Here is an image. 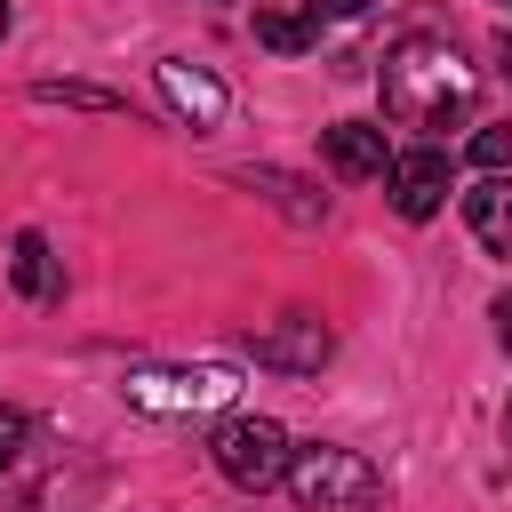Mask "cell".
Instances as JSON below:
<instances>
[{
    "label": "cell",
    "mask_w": 512,
    "mask_h": 512,
    "mask_svg": "<svg viewBox=\"0 0 512 512\" xmlns=\"http://www.w3.org/2000/svg\"><path fill=\"white\" fill-rule=\"evenodd\" d=\"M376 88H384V120H400V128H456V120H472V96H480V80H472V64L448 48V40H432V32H408V40H392L384 48V72H376Z\"/></svg>",
    "instance_id": "1"
},
{
    "label": "cell",
    "mask_w": 512,
    "mask_h": 512,
    "mask_svg": "<svg viewBox=\"0 0 512 512\" xmlns=\"http://www.w3.org/2000/svg\"><path fill=\"white\" fill-rule=\"evenodd\" d=\"M288 496L304 512H376L384 504V480L360 448H336V440H312L288 456Z\"/></svg>",
    "instance_id": "2"
},
{
    "label": "cell",
    "mask_w": 512,
    "mask_h": 512,
    "mask_svg": "<svg viewBox=\"0 0 512 512\" xmlns=\"http://www.w3.org/2000/svg\"><path fill=\"white\" fill-rule=\"evenodd\" d=\"M208 456H216V472L232 480V488H248V496H264L272 480H288V432L272 424V416H224L216 424V440H208Z\"/></svg>",
    "instance_id": "3"
},
{
    "label": "cell",
    "mask_w": 512,
    "mask_h": 512,
    "mask_svg": "<svg viewBox=\"0 0 512 512\" xmlns=\"http://www.w3.org/2000/svg\"><path fill=\"white\" fill-rule=\"evenodd\" d=\"M232 392H240V376L216 368V360H200V368H136L120 384V400L144 408V416H200V408H224Z\"/></svg>",
    "instance_id": "4"
},
{
    "label": "cell",
    "mask_w": 512,
    "mask_h": 512,
    "mask_svg": "<svg viewBox=\"0 0 512 512\" xmlns=\"http://www.w3.org/2000/svg\"><path fill=\"white\" fill-rule=\"evenodd\" d=\"M384 192H392V208H400L408 224L440 216V208H448V152H440V144L392 152V168H384Z\"/></svg>",
    "instance_id": "5"
},
{
    "label": "cell",
    "mask_w": 512,
    "mask_h": 512,
    "mask_svg": "<svg viewBox=\"0 0 512 512\" xmlns=\"http://www.w3.org/2000/svg\"><path fill=\"white\" fill-rule=\"evenodd\" d=\"M160 96L176 104V120H192L200 136L208 128H224V112H232V88L208 72V64H184V56H168L160 64Z\"/></svg>",
    "instance_id": "6"
},
{
    "label": "cell",
    "mask_w": 512,
    "mask_h": 512,
    "mask_svg": "<svg viewBox=\"0 0 512 512\" xmlns=\"http://www.w3.org/2000/svg\"><path fill=\"white\" fill-rule=\"evenodd\" d=\"M248 352H256V368H288V376H312V368L328 360V328H320L312 312H288V320H272L264 336H248Z\"/></svg>",
    "instance_id": "7"
},
{
    "label": "cell",
    "mask_w": 512,
    "mask_h": 512,
    "mask_svg": "<svg viewBox=\"0 0 512 512\" xmlns=\"http://www.w3.org/2000/svg\"><path fill=\"white\" fill-rule=\"evenodd\" d=\"M320 152H328L336 176H384V168H392L376 120H336V128H320Z\"/></svg>",
    "instance_id": "8"
},
{
    "label": "cell",
    "mask_w": 512,
    "mask_h": 512,
    "mask_svg": "<svg viewBox=\"0 0 512 512\" xmlns=\"http://www.w3.org/2000/svg\"><path fill=\"white\" fill-rule=\"evenodd\" d=\"M464 216L488 256H512V176H488L480 192H464Z\"/></svg>",
    "instance_id": "9"
},
{
    "label": "cell",
    "mask_w": 512,
    "mask_h": 512,
    "mask_svg": "<svg viewBox=\"0 0 512 512\" xmlns=\"http://www.w3.org/2000/svg\"><path fill=\"white\" fill-rule=\"evenodd\" d=\"M240 184H248V192H264V200H272L280 216H296V224H320V216H328V200H312L288 168H240Z\"/></svg>",
    "instance_id": "10"
},
{
    "label": "cell",
    "mask_w": 512,
    "mask_h": 512,
    "mask_svg": "<svg viewBox=\"0 0 512 512\" xmlns=\"http://www.w3.org/2000/svg\"><path fill=\"white\" fill-rule=\"evenodd\" d=\"M8 280H16V296H56V264H48V240H40V232H16Z\"/></svg>",
    "instance_id": "11"
},
{
    "label": "cell",
    "mask_w": 512,
    "mask_h": 512,
    "mask_svg": "<svg viewBox=\"0 0 512 512\" xmlns=\"http://www.w3.org/2000/svg\"><path fill=\"white\" fill-rule=\"evenodd\" d=\"M256 40H264V48H280V56H296V48H312V40H320V16H296V8H256Z\"/></svg>",
    "instance_id": "12"
},
{
    "label": "cell",
    "mask_w": 512,
    "mask_h": 512,
    "mask_svg": "<svg viewBox=\"0 0 512 512\" xmlns=\"http://www.w3.org/2000/svg\"><path fill=\"white\" fill-rule=\"evenodd\" d=\"M32 96H40V104H80V112H112V104H120L112 88H88V80H40Z\"/></svg>",
    "instance_id": "13"
},
{
    "label": "cell",
    "mask_w": 512,
    "mask_h": 512,
    "mask_svg": "<svg viewBox=\"0 0 512 512\" xmlns=\"http://www.w3.org/2000/svg\"><path fill=\"white\" fill-rule=\"evenodd\" d=\"M472 160H480L488 176H504V168H512V120H504V128H480V136H472Z\"/></svg>",
    "instance_id": "14"
},
{
    "label": "cell",
    "mask_w": 512,
    "mask_h": 512,
    "mask_svg": "<svg viewBox=\"0 0 512 512\" xmlns=\"http://www.w3.org/2000/svg\"><path fill=\"white\" fill-rule=\"evenodd\" d=\"M24 456V408H0V472Z\"/></svg>",
    "instance_id": "15"
},
{
    "label": "cell",
    "mask_w": 512,
    "mask_h": 512,
    "mask_svg": "<svg viewBox=\"0 0 512 512\" xmlns=\"http://www.w3.org/2000/svg\"><path fill=\"white\" fill-rule=\"evenodd\" d=\"M304 8H312V16H344V24L368 16V0H304Z\"/></svg>",
    "instance_id": "16"
},
{
    "label": "cell",
    "mask_w": 512,
    "mask_h": 512,
    "mask_svg": "<svg viewBox=\"0 0 512 512\" xmlns=\"http://www.w3.org/2000/svg\"><path fill=\"white\" fill-rule=\"evenodd\" d=\"M496 336H504V352H512V288L496 296Z\"/></svg>",
    "instance_id": "17"
},
{
    "label": "cell",
    "mask_w": 512,
    "mask_h": 512,
    "mask_svg": "<svg viewBox=\"0 0 512 512\" xmlns=\"http://www.w3.org/2000/svg\"><path fill=\"white\" fill-rule=\"evenodd\" d=\"M496 64H504V80H512V24L496 32Z\"/></svg>",
    "instance_id": "18"
},
{
    "label": "cell",
    "mask_w": 512,
    "mask_h": 512,
    "mask_svg": "<svg viewBox=\"0 0 512 512\" xmlns=\"http://www.w3.org/2000/svg\"><path fill=\"white\" fill-rule=\"evenodd\" d=\"M0 40H8V0H0Z\"/></svg>",
    "instance_id": "19"
},
{
    "label": "cell",
    "mask_w": 512,
    "mask_h": 512,
    "mask_svg": "<svg viewBox=\"0 0 512 512\" xmlns=\"http://www.w3.org/2000/svg\"><path fill=\"white\" fill-rule=\"evenodd\" d=\"M504 8H512V0H504Z\"/></svg>",
    "instance_id": "20"
}]
</instances>
